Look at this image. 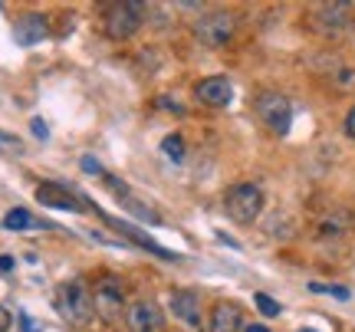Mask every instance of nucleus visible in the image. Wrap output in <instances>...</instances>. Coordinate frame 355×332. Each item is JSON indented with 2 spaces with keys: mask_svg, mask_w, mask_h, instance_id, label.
Returning a JSON list of instances; mask_svg holds the SVG:
<instances>
[{
  "mask_svg": "<svg viewBox=\"0 0 355 332\" xmlns=\"http://www.w3.org/2000/svg\"><path fill=\"white\" fill-rule=\"evenodd\" d=\"M3 227H7V230H26V227H37V220H33V214H30V211H24V207H13V211H7V218H3Z\"/></svg>",
  "mask_w": 355,
  "mask_h": 332,
  "instance_id": "14",
  "label": "nucleus"
},
{
  "mask_svg": "<svg viewBox=\"0 0 355 332\" xmlns=\"http://www.w3.org/2000/svg\"><path fill=\"white\" fill-rule=\"evenodd\" d=\"M234 33H237V17H234V13H224V10L207 13V17H201V20L194 24V37H198V43L207 46V50L227 46Z\"/></svg>",
  "mask_w": 355,
  "mask_h": 332,
  "instance_id": "4",
  "label": "nucleus"
},
{
  "mask_svg": "<svg viewBox=\"0 0 355 332\" xmlns=\"http://www.w3.org/2000/svg\"><path fill=\"white\" fill-rule=\"evenodd\" d=\"M125 326L132 332H162L165 329V313L155 299H139L125 309Z\"/></svg>",
  "mask_w": 355,
  "mask_h": 332,
  "instance_id": "7",
  "label": "nucleus"
},
{
  "mask_svg": "<svg viewBox=\"0 0 355 332\" xmlns=\"http://www.w3.org/2000/svg\"><path fill=\"white\" fill-rule=\"evenodd\" d=\"M309 290H313V293H329V296H336V299H349V290H345V286H329V283H309Z\"/></svg>",
  "mask_w": 355,
  "mask_h": 332,
  "instance_id": "17",
  "label": "nucleus"
},
{
  "mask_svg": "<svg viewBox=\"0 0 355 332\" xmlns=\"http://www.w3.org/2000/svg\"><path fill=\"white\" fill-rule=\"evenodd\" d=\"M139 26H141V3H109L102 10V30L115 43L135 37Z\"/></svg>",
  "mask_w": 355,
  "mask_h": 332,
  "instance_id": "3",
  "label": "nucleus"
},
{
  "mask_svg": "<svg viewBox=\"0 0 355 332\" xmlns=\"http://www.w3.org/2000/svg\"><path fill=\"white\" fill-rule=\"evenodd\" d=\"M10 313H7V309H3V306H0V332H7V329H10Z\"/></svg>",
  "mask_w": 355,
  "mask_h": 332,
  "instance_id": "20",
  "label": "nucleus"
},
{
  "mask_svg": "<svg viewBox=\"0 0 355 332\" xmlns=\"http://www.w3.org/2000/svg\"><path fill=\"white\" fill-rule=\"evenodd\" d=\"M300 332H316V329H300Z\"/></svg>",
  "mask_w": 355,
  "mask_h": 332,
  "instance_id": "25",
  "label": "nucleus"
},
{
  "mask_svg": "<svg viewBox=\"0 0 355 332\" xmlns=\"http://www.w3.org/2000/svg\"><path fill=\"white\" fill-rule=\"evenodd\" d=\"M224 211L234 224H254L263 211V191L257 184H234L224 194Z\"/></svg>",
  "mask_w": 355,
  "mask_h": 332,
  "instance_id": "2",
  "label": "nucleus"
},
{
  "mask_svg": "<svg viewBox=\"0 0 355 332\" xmlns=\"http://www.w3.org/2000/svg\"><path fill=\"white\" fill-rule=\"evenodd\" d=\"M257 115L266 128H273L277 135H286L293 122V105L283 92H263L257 96Z\"/></svg>",
  "mask_w": 355,
  "mask_h": 332,
  "instance_id": "5",
  "label": "nucleus"
},
{
  "mask_svg": "<svg viewBox=\"0 0 355 332\" xmlns=\"http://www.w3.org/2000/svg\"><path fill=\"white\" fill-rule=\"evenodd\" d=\"M171 309H175L178 320L188 322V326H198V322H201V299H198V293H191V290L171 293Z\"/></svg>",
  "mask_w": 355,
  "mask_h": 332,
  "instance_id": "12",
  "label": "nucleus"
},
{
  "mask_svg": "<svg viewBox=\"0 0 355 332\" xmlns=\"http://www.w3.org/2000/svg\"><path fill=\"white\" fill-rule=\"evenodd\" d=\"M254 303H257V309H260L263 316H279V303H277V299H270L266 293H257Z\"/></svg>",
  "mask_w": 355,
  "mask_h": 332,
  "instance_id": "16",
  "label": "nucleus"
},
{
  "mask_svg": "<svg viewBox=\"0 0 355 332\" xmlns=\"http://www.w3.org/2000/svg\"><path fill=\"white\" fill-rule=\"evenodd\" d=\"M46 33H50V24H46V17H40V13H26V17H20L17 26H13V40H17L20 46H33V43H40Z\"/></svg>",
  "mask_w": 355,
  "mask_h": 332,
  "instance_id": "10",
  "label": "nucleus"
},
{
  "mask_svg": "<svg viewBox=\"0 0 355 332\" xmlns=\"http://www.w3.org/2000/svg\"><path fill=\"white\" fill-rule=\"evenodd\" d=\"M37 201L46 207H56V211H83V201H79L76 194L69 191V188H63V184H53V181L37 188Z\"/></svg>",
  "mask_w": 355,
  "mask_h": 332,
  "instance_id": "9",
  "label": "nucleus"
},
{
  "mask_svg": "<svg viewBox=\"0 0 355 332\" xmlns=\"http://www.w3.org/2000/svg\"><path fill=\"white\" fill-rule=\"evenodd\" d=\"M211 332H243V313L237 303H217L211 313Z\"/></svg>",
  "mask_w": 355,
  "mask_h": 332,
  "instance_id": "11",
  "label": "nucleus"
},
{
  "mask_svg": "<svg viewBox=\"0 0 355 332\" xmlns=\"http://www.w3.org/2000/svg\"><path fill=\"white\" fill-rule=\"evenodd\" d=\"M83 168H86V171H102L99 161H92V158H83Z\"/></svg>",
  "mask_w": 355,
  "mask_h": 332,
  "instance_id": "22",
  "label": "nucleus"
},
{
  "mask_svg": "<svg viewBox=\"0 0 355 332\" xmlns=\"http://www.w3.org/2000/svg\"><path fill=\"white\" fill-rule=\"evenodd\" d=\"M243 332H270L266 326H260V322H254V326H243Z\"/></svg>",
  "mask_w": 355,
  "mask_h": 332,
  "instance_id": "23",
  "label": "nucleus"
},
{
  "mask_svg": "<svg viewBox=\"0 0 355 332\" xmlns=\"http://www.w3.org/2000/svg\"><path fill=\"white\" fill-rule=\"evenodd\" d=\"M162 152H165L171 161H184V139H181V135H165Z\"/></svg>",
  "mask_w": 355,
  "mask_h": 332,
  "instance_id": "15",
  "label": "nucleus"
},
{
  "mask_svg": "<svg viewBox=\"0 0 355 332\" xmlns=\"http://www.w3.org/2000/svg\"><path fill=\"white\" fill-rule=\"evenodd\" d=\"M0 141H10V135H3V132H0Z\"/></svg>",
  "mask_w": 355,
  "mask_h": 332,
  "instance_id": "24",
  "label": "nucleus"
},
{
  "mask_svg": "<svg viewBox=\"0 0 355 332\" xmlns=\"http://www.w3.org/2000/svg\"><path fill=\"white\" fill-rule=\"evenodd\" d=\"M56 309H60V316H63L66 322H73V326H86V322L96 316L92 293H89V286L83 280L60 283V290H56Z\"/></svg>",
  "mask_w": 355,
  "mask_h": 332,
  "instance_id": "1",
  "label": "nucleus"
},
{
  "mask_svg": "<svg viewBox=\"0 0 355 332\" xmlns=\"http://www.w3.org/2000/svg\"><path fill=\"white\" fill-rule=\"evenodd\" d=\"M30 125H33V135H37V139H46V135H50V128H46V122H43V119H33Z\"/></svg>",
  "mask_w": 355,
  "mask_h": 332,
  "instance_id": "18",
  "label": "nucleus"
},
{
  "mask_svg": "<svg viewBox=\"0 0 355 332\" xmlns=\"http://www.w3.org/2000/svg\"><path fill=\"white\" fill-rule=\"evenodd\" d=\"M345 135H349V139H355V109L345 115Z\"/></svg>",
  "mask_w": 355,
  "mask_h": 332,
  "instance_id": "19",
  "label": "nucleus"
},
{
  "mask_svg": "<svg viewBox=\"0 0 355 332\" xmlns=\"http://www.w3.org/2000/svg\"><path fill=\"white\" fill-rule=\"evenodd\" d=\"M316 20L329 30H343L352 24V3H322L316 10Z\"/></svg>",
  "mask_w": 355,
  "mask_h": 332,
  "instance_id": "13",
  "label": "nucleus"
},
{
  "mask_svg": "<svg viewBox=\"0 0 355 332\" xmlns=\"http://www.w3.org/2000/svg\"><path fill=\"white\" fill-rule=\"evenodd\" d=\"M92 309L99 313L105 322L119 320L122 313H125V290H122V283L119 280H102L99 286H96V293H92Z\"/></svg>",
  "mask_w": 355,
  "mask_h": 332,
  "instance_id": "6",
  "label": "nucleus"
},
{
  "mask_svg": "<svg viewBox=\"0 0 355 332\" xmlns=\"http://www.w3.org/2000/svg\"><path fill=\"white\" fill-rule=\"evenodd\" d=\"M194 96H198V103L211 105V109H224V105H230V99H234V86H230V79H224V76H211V79H201V82L194 86Z\"/></svg>",
  "mask_w": 355,
  "mask_h": 332,
  "instance_id": "8",
  "label": "nucleus"
},
{
  "mask_svg": "<svg viewBox=\"0 0 355 332\" xmlns=\"http://www.w3.org/2000/svg\"><path fill=\"white\" fill-rule=\"evenodd\" d=\"M10 270H13V256L0 254V273H10Z\"/></svg>",
  "mask_w": 355,
  "mask_h": 332,
  "instance_id": "21",
  "label": "nucleus"
}]
</instances>
